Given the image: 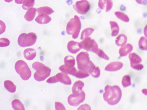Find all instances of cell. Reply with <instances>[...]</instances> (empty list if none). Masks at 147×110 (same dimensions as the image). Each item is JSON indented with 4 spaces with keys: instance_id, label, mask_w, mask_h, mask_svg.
I'll use <instances>...</instances> for the list:
<instances>
[{
    "instance_id": "6da1fadb",
    "label": "cell",
    "mask_w": 147,
    "mask_h": 110,
    "mask_svg": "<svg viewBox=\"0 0 147 110\" xmlns=\"http://www.w3.org/2000/svg\"><path fill=\"white\" fill-rule=\"evenodd\" d=\"M76 59L78 68L79 70L90 74L93 77L99 74V68L96 66L90 60L87 52H81L77 55Z\"/></svg>"
},
{
    "instance_id": "7a4b0ae2",
    "label": "cell",
    "mask_w": 147,
    "mask_h": 110,
    "mask_svg": "<svg viewBox=\"0 0 147 110\" xmlns=\"http://www.w3.org/2000/svg\"><path fill=\"white\" fill-rule=\"evenodd\" d=\"M103 95L104 100L109 105H113L117 104L122 96L120 88L117 85H106Z\"/></svg>"
},
{
    "instance_id": "3957f363",
    "label": "cell",
    "mask_w": 147,
    "mask_h": 110,
    "mask_svg": "<svg viewBox=\"0 0 147 110\" xmlns=\"http://www.w3.org/2000/svg\"><path fill=\"white\" fill-rule=\"evenodd\" d=\"M32 67L36 71L34 74V78L37 81H44L51 74V69L40 62L33 63Z\"/></svg>"
},
{
    "instance_id": "277c9868",
    "label": "cell",
    "mask_w": 147,
    "mask_h": 110,
    "mask_svg": "<svg viewBox=\"0 0 147 110\" xmlns=\"http://www.w3.org/2000/svg\"><path fill=\"white\" fill-rule=\"evenodd\" d=\"M81 28V23L79 17L75 15L67 23L66 26V32L69 35H72L74 39L78 36Z\"/></svg>"
},
{
    "instance_id": "5b68a950",
    "label": "cell",
    "mask_w": 147,
    "mask_h": 110,
    "mask_svg": "<svg viewBox=\"0 0 147 110\" xmlns=\"http://www.w3.org/2000/svg\"><path fill=\"white\" fill-rule=\"evenodd\" d=\"M15 69L23 80H27L30 77L31 71L27 63L24 61L20 60L17 61L15 65Z\"/></svg>"
},
{
    "instance_id": "8992f818",
    "label": "cell",
    "mask_w": 147,
    "mask_h": 110,
    "mask_svg": "<svg viewBox=\"0 0 147 110\" xmlns=\"http://www.w3.org/2000/svg\"><path fill=\"white\" fill-rule=\"evenodd\" d=\"M36 39V36L34 33H23L19 36L18 43V45L22 47L30 46L35 44Z\"/></svg>"
},
{
    "instance_id": "52a82bcc",
    "label": "cell",
    "mask_w": 147,
    "mask_h": 110,
    "mask_svg": "<svg viewBox=\"0 0 147 110\" xmlns=\"http://www.w3.org/2000/svg\"><path fill=\"white\" fill-rule=\"evenodd\" d=\"M59 69L61 72L69 74L76 77L81 78L88 77L90 74L78 70L74 66L70 67H66L63 65L61 66L59 68Z\"/></svg>"
},
{
    "instance_id": "ba28073f",
    "label": "cell",
    "mask_w": 147,
    "mask_h": 110,
    "mask_svg": "<svg viewBox=\"0 0 147 110\" xmlns=\"http://www.w3.org/2000/svg\"><path fill=\"white\" fill-rule=\"evenodd\" d=\"M46 82L49 83H55L60 82L67 85H70L71 83V80L67 74L63 72L58 73L55 75L50 77Z\"/></svg>"
},
{
    "instance_id": "9c48e42d",
    "label": "cell",
    "mask_w": 147,
    "mask_h": 110,
    "mask_svg": "<svg viewBox=\"0 0 147 110\" xmlns=\"http://www.w3.org/2000/svg\"><path fill=\"white\" fill-rule=\"evenodd\" d=\"M82 48L87 51L92 52L96 54L98 49V45L93 39L88 37L80 43Z\"/></svg>"
},
{
    "instance_id": "30bf717a",
    "label": "cell",
    "mask_w": 147,
    "mask_h": 110,
    "mask_svg": "<svg viewBox=\"0 0 147 110\" xmlns=\"http://www.w3.org/2000/svg\"><path fill=\"white\" fill-rule=\"evenodd\" d=\"M75 10L78 13L84 15L89 10L90 5L86 0H81L77 1L75 4L73 5Z\"/></svg>"
},
{
    "instance_id": "8fae6325",
    "label": "cell",
    "mask_w": 147,
    "mask_h": 110,
    "mask_svg": "<svg viewBox=\"0 0 147 110\" xmlns=\"http://www.w3.org/2000/svg\"><path fill=\"white\" fill-rule=\"evenodd\" d=\"M85 94L82 90L79 94L75 95L73 94L68 97L67 101L69 105L73 106H78L85 100Z\"/></svg>"
},
{
    "instance_id": "7c38bea8",
    "label": "cell",
    "mask_w": 147,
    "mask_h": 110,
    "mask_svg": "<svg viewBox=\"0 0 147 110\" xmlns=\"http://www.w3.org/2000/svg\"><path fill=\"white\" fill-rule=\"evenodd\" d=\"M131 67L136 70H141L143 68V66L141 64L142 59L138 54L135 53L130 54L129 55Z\"/></svg>"
},
{
    "instance_id": "4fadbf2b",
    "label": "cell",
    "mask_w": 147,
    "mask_h": 110,
    "mask_svg": "<svg viewBox=\"0 0 147 110\" xmlns=\"http://www.w3.org/2000/svg\"><path fill=\"white\" fill-rule=\"evenodd\" d=\"M68 50L72 54H76L82 48L80 43L74 41H70L67 44Z\"/></svg>"
},
{
    "instance_id": "5bb4252c",
    "label": "cell",
    "mask_w": 147,
    "mask_h": 110,
    "mask_svg": "<svg viewBox=\"0 0 147 110\" xmlns=\"http://www.w3.org/2000/svg\"><path fill=\"white\" fill-rule=\"evenodd\" d=\"M123 64L119 62H111L105 67V70L108 71H115L121 69L123 67Z\"/></svg>"
},
{
    "instance_id": "9a60e30c",
    "label": "cell",
    "mask_w": 147,
    "mask_h": 110,
    "mask_svg": "<svg viewBox=\"0 0 147 110\" xmlns=\"http://www.w3.org/2000/svg\"><path fill=\"white\" fill-rule=\"evenodd\" d=\"M99 7L101 9H104L106 7V12L109 11L113 6V2L111 0H99L98 3Z\"/></svg>"
},
{
    "instance_id": "2e32d148",
    "label": "cell",
    "mask_w": 147,
    "mask_h": 110,
    "mask_svg": "<svg viewBox=\"0 0 147 110\" xmlns=\"http://www.w3.org/2000/svg\"><path fill=\"white\" fill-rule=\"evenodd\" d=\"M84 86V84L82 81L78 80L76 81L72 88L73 94L75 95L79 94L82 91V89Z\"/></svg>"
},
{
    "instance_id": "e0dca14e",
    "label": "cell",
    "mask_w": 147,
    "mask_h": 110,
    "mask_svg": "<svg viewBox=\"0 0 147 110\" xmlns=\"http://www.w3.org/2000/svg\"><path fill=\"white\" fill-rule=\"evenodd\" d=\"M23 54L24 57L27 60H31L35 57L36 51L34 49L28 48L24 50Z\"/></svg>"
},
{
    "instance_id": "ac0fdd59",
    "label": "cell",
    "mask_w": 147,
    "mask_h": 110,
    "mask_svg": "<svg viewBox=\"0 0 147 110\" xmlns=\"http://www.w3.org/2000/svg\"><path fill=\"white\" fill-rule=\"evenodd\" d=\"M133 49L132 46L130 44H127L120 48L119 54L121 56H125L130 53Z\"/></svg>"
},
{
    "instance_id": "d6986e66",
    "label": "cell",
    "mask_w": 147,
    "mask_h": 110,
    "mask_svg": "<svg viewBox=\"0 0 147 110\" xmlns=\"http://www.w3.org/2000/svg\"><path fill=\"white\" fill-rule=\"evenodd\" d=\"M51 19V17L48 15H40L36 17L35 20L38 23L46 24L49 22Z\"/></svg>"
},
{
    "instance_id": "ffe728a7",
    "label": "cell",
    "mask_w": 147,
    "mask_h": 110,
    "mask_svg": "<svg viewBox=\"0 0 147 110\" xmlns=\"http://www.w3.org/2000/svg\"><path fill=\"white\" fill-rule=\"evenodd\" d=\"M36 11V9L35 8H30L26 12L24 17V18L27 21H31L35 17Z\"/></svg>"
},
{
    "instance_id": "44dd1931",
    "label": "cell",
    "mask_w": 147,
    "mask_h": 110,
    "mask_svg": "<svg viewBox=\"0 0 147 110\" xmlns=\"http://www.w3.org/2000/svg\"><path fill=\"white\" fill-rule=\"evenodd\" d=\"M37 11L39 15H48L51 14L54 12V11L51 8L48 6H43L37 8Z\"/></svg>"
},
{
    "instance_id": "7402d4cb",
    "label": "cell",
    "mask_w": 147,
    "mask_h": 110,
    "mask_svg": "<svg viewBox=\"0 0 147 110\" xmlns=\"http://www.w3.org/2000/svg\"><path fill=\"white\" fill-rule=\"evenodd\" d=\"M127 41V36L123 34L119 35L115 40V43L118 46H123L125 45Z\"/></svg>"
},
{
    "instance_id": "603a6c76",
    "label": "cell",
    "mask_w": 147,
    "mask_h": 110,
    "mask_svg": "<svg viewBox=\"0 0 147 110\" xmlns=\"http://www.w3.org/2000/svg\"><path fill=\"white\" fill-rule=\"evenodd\" d=\"M4 85L5 88L9 92L14 93L16 91V86L11 81L8 80L5 81Z\"/></svg>"
},
{
    "instance_id": "cb8c5ba5",
    "label": "cell",
    "mask_w": 147,
    "mask_h": 110,
    "mask_svg": "<svg viewBox=\"0 0 147 110\" xmlns=\"http://www.w3.org/2000/svg\"><path fill=\"white\" fill-rule=\"evenodd\" d=\"M64 66L66 67H70L74 66L75 63V60L74 58L71 56H66L64 59Z\"/></svg>"
},
{
    "instance_id": "d4e9b609",
    "label": "cell",
    "mask_w": 147,
    "mask_h": 110,
    "mask_svg": "<svg viewBox=\"0 0 147 110\" xmlns=\"http://www.w3.org/2000/svg\"><path fill=\"white\" fill-rule=\"evenodd\" d=\"M112 31L111 36H117L119 32V28L117 23L114 21H111L110 22Z\"/></svg>"
},
{
    "instance_id": "484cf974",
    "label": "cell",
    "mask_w": 147,
    "mask_h": 110,
    "mask_svg": "<svg viewBox=\"0 0 147 110\" xmlns=\"http://www.w3.org/2000/svg\"><path fill=\"white\" fill-rule=\"evenodd\" d=\"M11 105L13 109L15 110L25 109L22 103L17 99H15L12 101Z\"/></svg>"
},
{
    "instance_id": "4316f807",
    "label": "cell",
    "mask_w": 147,
    "mask_h": 110,
    "mask_svg": "<svg viewBox=\"0 0 147 110\" xmlns=\"http://www.w3.org/2000/svg\"><path fill=\"white\" fill-rule=\"evenodd\" d=\"M138 46L140 49L147 50V38L143 36L141 37L139 40Z\"/></svg>"
},
{
    "instance_id": "83f0119b",
    "label": "cell",
    "mask_w": 147,
    "mask_h": 110,
    "mask_svg": "<svg viewBox=\"0 0 147 110\" xmlns=\"http://www.w3.org/2000/svg\"><path fill=\"white\" fill-rule=\"evenodd\" d=\"M115 14L118 19L123 21L127 22L129 21V19L128 16L122 12L117 11L115 13Z\"/></svg>"
},
{
    "instance_id": "f1b7e54d",
    "label": "cell",
    "mask_w": 147,
    "mask_h": 110,
    "mask_svg": "<svg viewBox=\"0 0 147 110\" xmlns=\"http://www.w3.org/2000/svg\"><path fill=\"white\" fill-rule=\"evenodd\" d=\"M94 30L91 28H87L84 30L82 32L81 35V39H84L89 37L93 32Z\"/></svg>"
},
{
    "instance_id": "f546056e",
    "label": "cell",
    "mask_w": 147,
    "mask_h": 110,
    "mask_svg": "<svg viewBox=\"0 0 147 110\" xmlns=\"http://www.w3.org/2000/svg\"><path fill=\"white\" fill-rule=\"evenodd\" d=\"M34 0H25L23 3L22 7L24 9L28 10L34 6Z\"/></svg>"
},
{
    "instance_id": "4dcf8cb0",
    "label": "cell",
    "mask_w": 147,
    "mask_h": 110,
    "mask_svg": "<svg viewBox=\"0 0 147 110\" xmlns=\"http://www.w3.org/2000/svg\"><path fill=\"white\" fill-rule=\"evenodd\" d=\"M122 84L124 87H126L131 85V79L130 76L125 75L123 76L122 80Z\"/></svg>"
},
{
    "instance_id": "1f68e13d",
    "label": "cell",
    "mask_w": 147,
    "mask_h": 110,
    "mask_svg": "<svg viewBox=\"0 0 147 110\" xmlns=\"http://www.w3.org/2000/svg\"><path fill=\"white\" fill-rule=\"evenodd\" d=\"M9 41L6 38H3L0 39V47H7L9 45Z\"/></svg>"
},
{
    "instance_id": "d6a6232c",
    "label": "cell",
    "mask_w": 147,
    "mask_h": 110,
    "mask_svg": "<svg viewBox=\"0 0 147 110\" xmlns=\"http://www.w3.org/2000/svg\"><path fill=\"white\" fill-rule=\"evenodd\" d=\"M100 57L106 60H108L109 59V57L105 54L104 52L101 49H98V50L96 54Z\"/></svg>"
},
{
    "instance_id": "836d02e7",
    "label": "cell",
    "mask_w": 147,
    "mask_h": 110,
    "mask_svg": "<svg viewBox=\"0 0 147 110\" xmlns=\"http://www.w3.org/2000/svg\"><path fill=\"white\" fill-rule=\"evenodd\" d=\"M55 110L65 109L63 105L59 102H55Z\"/></svg>"
},
{
    "instance_id": "e575fe53",
    "label": "cell",
    "mask_w": 147,
    "mask_h": 110,
    "mask_svg": "<svg viewBox=\"0 0 147 110\" xmlns=\"http://www.w3.org/2000/svg\"><path fill=\"white\" fill-rule=\"evenodd\" d=\"M0 34L3 33L5 29V23L1 20H0Z\"/></svg>"
},
{
    "instance_id": "d590c367",
    "label": "cell",
    "mask_w": 147,
    "mask_h": 110,
    "mask_svg": "<svg viewBox=\"0 0 147 110\" xmlns=\"http://www.w3.org/2000/svg\"><path fill=\"white\" fill-rule=\"evenodd\" d=\"M136 2L139 4L143 5L147 4V0H135Z\"/></svg>"
},
{
    "instance_id": "8d00e7d4",
    "label": "cell",
    "mask_w": 147,
    "mask_h": 110,
    "mask_svg": "<svg viewBox=\"0 0 147 110\" xmlns=\"http://www.w3.org/2000/svg\"><path fill=\"white\" fill-rule=\"evenodd\" d=\"M144 34L145 36L147 38V25L144 28Z\"/></svg>"
},
{
    "instance_id": "74e56055",
    "label": "cell",
    "mask_w": 147,
    "mask_h": 110,
    "mask_svg": "<svg viewBox=\"0 0 147 110\" xmlns=\"http://www.w3.org/2000/svg\"><path fill=\"white\" fill-rule=\"evenodd\" d=\"M25 0H15L16 3L18 4H22Z\"/></svg>"
},
{
    "instance_id": "f35d334b",
    "label": "cell",
    "mask_w": 147,
    "mask_h": 110,
    "mask_svg": "<svg viewBox=\"0 0 147 110\" xmlns=\"http://www.w3.org/2000/svg\"><path fill=\"white\" fill-rule=\"evenodd\" d=\"M142 92L143 94L147 96V89H144L142 90Z\"/></svg>"
},
{
    "instance_id": "ab89813d",
    "label": "cell",
    "mask_w": 147,
    "mask_h": 110,
    "mask_svg": "<svg viewBox=\"0 0 147 110\" xmlns=\"http://www.w3.org/2000/svg\"><path fill=\"white\" fill-rule=\"evenodd\" d=\"M4 1L7 3H9L12 1L13 0H4Z\"/></svg>"
}]
</instances>
